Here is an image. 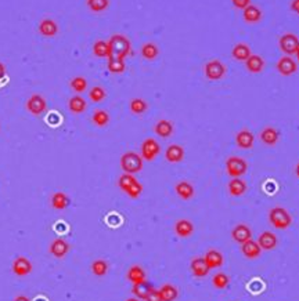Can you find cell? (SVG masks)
Segmentation results:
<instances>
[{"label": "cell", "mask_w": 299, "mask_h": 301, "mask_svg": "<svg viewBox=\"0 0 299 301\" xmlns=\"http://www.w3.org/2000/svg\"><path fill=\"white\" fill-rule=\"evenodd\" d=\"M47 102L46 100L40 96V94H33L29 97V100L27 101V109H28L32 115L39 116L42 115L43 112L46 111Z\"/></svg>", "instance_id": "9"}, {"label": "cell", "mask_w": 299, "mask_h": 301, "mask_svg": "<svg viewBox=\"0 0 299 301\" xmlns=\"http://www.w3.org/2000/svg\"><path fill=\"white\" fill-rule=\"evenodd\" d=\"M126 301H140L139 298H136V297H132V298H127Z\"/></svg>", "instance_id": "50"}, {"label": "cell", "mask_w": 299, "mask_h": 301, "mask_svg": "<svg viewBox=\"0 0 299 301\" xmlns=\"http://www.w3.org/2000/svg\"><path fill=\"white\" fill-rule=\"evenodd\" d=\"M11 269L13 272L17 275V276H27L29 273L32 272V264L27 257H23L19 256L13 261V265H11Z\"/></svg>", "instance_id": "11"}, {"label": "cell", "mask_w": 299, "mask_h": 301, "mask_svg": "<svg viewBox=\"0 0 299 301\" xmlns=\"http://www.w3.org/2000/svg\"><path fill=\"white\" fill-rule=\"evenodd\" d=\"M231 235H233L234 241L239 242L241 245L245 243L247 241H249V239H252V231L245 224H239L237 227H234Z\"/></svg>", "instance_id": "14"}, {"label": "cell", "mask_w": 299, "mask_h": 301, "mask_svg": "<svg viewBox=\"0 0 299 301\" xmlns=\"http://www.w3.org/2000/svg\"><path fill=\"white\" fill-rule=\"evenodd\" d=\"M127 279H129L133 285H137V283H141L144 282V281H147V279H145L144 269L141 268L140 265H133V267H131V269L127 271Z\"/></svg>", "instance_id": "29"}, {"label": "cell", "mask_w": 299, "mask_h": 301, "mask_svg": "<svg viewBox=\"0 0 299 301\" xmlns=\"http://www.w3.org/2000/svg\"><path fill=\"white\" fill-rule=\"evenodd\" d=\"M153 289H154L153 283H150L148 281H144V282L133 285V287H132V293L135 294L136 298H139V300H145V297L148 296L150 292H151Z\"/></svg>", "instance_id": "22"}, {"label": "cell", "mask_w": 299, "mask_h": 301, "mask_svg": "<svg viewBox=\"0 0 299 301\" xmlns=\"http://www.w3.org/2000/svg\"><path fill=\"white\" fill-rule=\"evenodd\" d=\"M159 152H161V147L154 138H147L141 144V158L144 160H148V162L154 160Z\"/></svg>", "instance_id": "8"}, {"label": "cell", "mask_w": 299, "mask_h": 301, "mask_svg": "<svg viewBox=\"0 0 299 301\" xmlns=\"http://www.w3.org/2000/svg\"><path fill=\"white\" fill-rule=\"evenodd\" d=\"M253 141H255V137H253V134L249 130H241L236 135V144L243 149L252 148Z\"/></svg>", "instance_id": "18"}, {"label": "cell", "mask_w": 299, "mask_h": 301, "mask_svg": "<svg viewBox=\"0 0 299 301\" xmlns=\"http://www.w3.org/2000/svg\"><path fill=\"white\" fill-rule=\"evenodd\" d=\"M92 272L96 276H104L108 272L107 261H104V260H96V261H93V264H92Z\"/></svg>", "instance_id": "40"}, {"label": "cell", "mask_w": 299, "mask_h": 301, "mask_svg": "<svg viewBox=\"0 0 299 301\" xmlns=\"http://www.w3.org/2000/svg\"><path fill=\"white\" fill-rule=\"evenodd\" d=\"M144 301H164L162 300V297H161V293H159V290H157V289H153L151 292H150V294L147 297H145Z\"/></svg>", "instance_id": "44"}, {"label": "cell", "mask_w": 299, "mask_h": 301, "mask_svg": "<svg viewBox=\"0 0 299 301\" xmlns=\"http://www.w3.org/2000/svg\"><path fill=\"white\" fill-rule=\"evenodd\" d=\"M155 134L159 135V137H162V138H168L170 135L173 134V125L172 122L166 121V119H162V121H159L154 127Z\"/></svg>", "instance_id": "27"}, {"label": "cell", "mask_w": 299, "mask_h": 301, "mask_svg": "<svg viewBox=\"0 0 299 301\" xmlns=\"http://www.w3.org/2000/svg\"><path fill=\"white\" fill-rule=\"evenodd\" d=\"M108 71L111 74H122L126 65H125V61L123 60H118V58H108Z\"/></svg>", "instance_id": "37"}, {"label": "cell", "mask_w": 299, "mask_h": 301, "mask_svg": "<svg viewBox=\"0 0 299 301\" xmlns=\"http://www.w3.org/2000/svg\"><path fill=\"white\" fill-rule=\"evenodd\" d=\"M147 102L144 100H141V98H133L131 101V111L136 115H141V113H144L147 111Z\"/></svg>", "instance_id": "39"}, {"label": "cell", "mask_w": 299, "mask_h": 301, "mask_svg": "<svg viewBox=\"0 0 299 301\" xmlns=\"http://www.w3.org/2000/svg\"><path fill=\"white\" fill-rule=\"evenodd\" d=\"M13 301H31L29 300V297H27V296H23V294H21V296H17L14 298V300Z\"/></svg>", "instance_id": "48"}, {"label": "cell", "mask_w": 299, "mask_h": 301, "mask_svg": "<svg viewBox=\"0 0 299 301\" xmlns=\"http://www.w3.org/2000/svg\"><path fill=\"white\" fill-rule=\"evenodd\" d=\"M290 9L294 11L295 14H299V0H292L290 3Z\"/></svg>", "instance_id": "46"}, {"label": "cell", "mask_w": 299, "mask_h": 301, "mask_svg": "<svg viewBox=\"0 0 299 301\" xmlns=\"http://www.w3.org/2000/svg\"><path fill=\"white\" fill-rule=\"evenodd\" d=\"M251 49H249V46L248 44H245V43H237L236 46L233 47V50H231V56H233L234 60L237 61H245L251 57Z\"/></svg>", "instance_id": "23"}, {"label": "cell", "mask_w": 299, "mask_h": 301, "mask_svg": "<svg viewBox=\"0 0 299 301\" xmlns=\"http://www.w3.org/2000/svg\"><path fill=\"white\" fill-rule=\"evenodd\" d=\"M39 32L45 37H53L58 33V25L54 19L45 18L39 24Z\"/></svg>", "instance_id": "15"}, {"label": "cell", "mask_w": 299, "mask_h": 301, "mask_svg": "<svg viewBox=\"0 0 299 301\" xmlns=\"http://www.w3.org/2000/svg\"><path fill=\"white\" fill-rule=\"evenodd\" d=\"M143 160L141 155L136 152H126L122 155L121 158V167L122 170L127 174H136L141 172L143 169Z\"/></svg>", "instance_id": "3"}, {"label": "cell", "mask_w": 299, "mask_h": 301, "mask_svg": "<svg viewBox=\"0 0 299 301\" xmlns=\"http://www.w3.org/2000/svg\"><path fill=\"white\" fill-rule=\"evenodd\" d=\"M118 186H119V188H121L127 196H131L133 199L139 198L141 195V192H143V186L137 181V178H136L133 174H127V173H125V174H122V176L119 177Z\"/></svg>", "instance_id": "2"}, {"label": "cell", "mask_w": 299, "mask_h": 301, "mask_svg": "<svg viewBox=\"0 0 299 301\" xmlns=\"http://www.w3.org/2000/svg\"><path fill=\"white\" fill-rule=\"evenodd\" d=\"M52 206L57 210H64L70 206V198L64 192H56L52 196Z\"/></svg>", "instance_id": "32"}, {"label": "cell", "mask_w": 299, "mask_h": 301, "mask_svg": "<svg viewBox=\"0 0 299 301\" xmlns=\"http://www.w3.org/2000/svg\"><path fill=\"white\" fill-rule=\"evenodd\" d=\"M158 54L159 49L157 47L155 43H145L144 46L141 47V56H143V58H145V60H155V58L158 57Z\"/></svg>", "instance_id": "34"}, {"label": "cell", "mask_w": 299, "mask_h": 301, "mask_svg": "<svg viewBox=\"0 0 299 301\" xmlns=\"http://www.w3.org/2000/svg\"><path fill=\"white\" fill-rule=\"evenodd\" d=\"M277 71L280 72L283 76H291L292 74H295L298 71V64L296 61L290 56L281 57L280 60L277 61Z\"/></svg>", "instance_id": "10"}, {"label": "cell", "mask_w": 299, "mask_h": 301, "mask_svg": "<svg viewBox=\"0 0 299 301\" xmlns=\"http://www.w3.org/2000/svg\"><path fill=\"white\" fill-rule=\"evenodd\" d=\"M258 243L263 250H271L277 246V237L273 232H263L258 239Z\"/></svg>", "instance_id": "24"}, {"label": "cell", "mask_w": 299, "mask_h": 301, "mask_svg": "<svg viewBox=\"0 0 299 301\" xmlns=\"http://www.w3.org/2000/svg\"><path fill=\"white\" fill-rule=\"evenodd\" d=\"M295 56H296V60H298V62H299V49H298V51H296V54H295Z\"/></svg>", "instance_id": "51"}, {"label": "cell", "mask_w": 299, "mask_h": 301, "mask_svg": "<svg viewBox=\"0 0 299 301\" xmlns=\"http://www.w3.org/2000/svg\"><path fill=\"white\" fill-rule=\"evenodd\" d=\"M204 74H205L206 79L219 80L226 75V66L219 60L208 61L204 66Z\"/></svg>", "instance_id": "7"}, {"label": "cell", "mask_w": 299, "mask_h": 301, "mask_svg": "<svg viewBox=\"0 0 299 301\" xmlns=\"http://www.w3.org/2000/svg\"><path fill=\"white\" fill-rule=\"evenodd\" d=\"M279 46L285 56H295L299 49V39L294 33H284L279 39Z\"/></svg>", "instance_id": "6"}, {"label": "cell", "mask_w": 299, "mask_h": 301, "mask_svg": "<svg viewBox=\"0 0 299 301\" xmlns=\"http://www.w3.org/2000/svg\"><path fill=\"white\" fill-rule=\"evenodd\" d=\"M110 44V57L108 58H118V60H123L126 58L132 51L131 40L123 35H114L111 39L108 40Z\"/></svg>", "instance_id": "1"}, {"label": "cell", "mask_w": 299, "mask_h": 301, "mask_svg": "<svg viewBox=\"0 0 299 301\" xmlns=\"http://www.w3.org/2000/svg\"><path fill=\"white\" fill-rule=\"evenodd\" d=\"M247 191V184L245 181L241 180V178H233V180L229 182V192L230 195L233 196H241Z\"/></svg>", "instance_id": "31"}, {"label": "cell", "mask_w": 299, "mask_h": 301, "mask_svg": "<svg viewBox=\"0 0 299 301\" xmlns=\"http://www.w3.org/2000/svg\"><path fill=\"white\" fill-rule=\"evenodd\" d=\"M175 191L184 200L191 199L193 196H194V187L188 181H180V182H178L176 187H175Z\"/></svg>", "instance_id": "25"}, {"label": "cell", "mask_w": 299, "mask_h": 301, "mask_svg": "<svg viewBox=\"0 0 299 301\" xmlns=\"http://www.w3.org/2000/svg\"><path fill=\"white\" fill-rule=\"evenodd\" d=\"M92 121L96 126L98 127H104V126L108 125V122H110V115H108L107 112L103 111V109H98L93 113V118H92Z\"/></svg>", "instance_id": "38"}, {"label": "cell", "mask_w": 299, "mask_h": 301, "mask_svg": "<svg viewBox=\"0 0 299 301\" xmlns=\"http://www.w3.org/2000/svg\"><path fill=\"white\" fill-rule=\"evenodd\" d=\"M241 251H243L244 256L248 257V259H257V257L261 256L262 247L259 246L258 242L249 239V241H247L245 243H243V246H241Z\"/></svg>", "instance_id": "20"}, {"label": "cell", "mask_w": 299, "mask_h": 301, "mask_svg": "<svg viewBox=\"0 0 299 301\" xmlns=\"http://www.w3.org/2000/svg\"><path fill=\"white\" fill-rule=\"evenodd\" d=\"M175 232L178 234L179 237L182 238L190 237L193 232H194V225H193L191 221L183 218V220H179V221L175 224Z\"/></svg>", "instance_id": "26"}, {"label": "cell", "mask_w": 299, "mask_h": 301, "mask_svg": "<svg viewBox=\"0 0 299 301\" xmlns=\"http://www.w3.org/2000/svg\"><path fill=\"white\" fill-rule=\"evenodd\" d=\"M269 221L277 229H285L291 225L292 218L284 207H273L269 213Z\"/></svg>", "instance_id": "4"}, {"label": "cell", "mask_w": 299, "mask_h": 301, "mask_svg": "<svg viewBox=\"0 0 299 301\" xmlns=\"http://www.w3.org/2000/svg\"><path fill=\"white\" fill-rule=\"evenodd\" d=\"M6 76V66L3 62H0V79H3Z\"/></svg>", "instance_id": "47"}, {"label": "cell", "mask_w": 299, "mask_h": 301, "mask_svg": "<svg viewBox=\"0 0 299 301\" xmlns=\"http://www.w3.org/2000/svg\"><path fill=\"white\" fill-rule=\"evenodd\" d=\"M86 107H88L86 100L83 97H80V96H74L68 101V108H70V111L72 113H82V112H84Z\"/></svg>", "instance_id": "30"}, {"label": "cell", "mask_w": 299, "mask_h": 301, "mask_svg": "<svg viewBox=\"0 0 299 301\" xmlns=\"http://www.w3.org/2000/svg\"><path fill=\"white\" fill-rule=\"evenodd\" d=\"M165 158L170 163L182 162L183 158H184V149L178 144H172L165 151Z\"/></svg>", "instance_id": "16"}, {"label": "cell", "mask_w": 299, "mask_h": 301, "mask_svg": "<svg viewBox=\"0 0 299 301\" xmlns=\"http://www.w3.org/2000/svg\"><path fill=\"white\" fill-rule=\"evenodd\" d=\"M93 53H94V56L98 57V58H108V57H110V53H111L108 42L97 40V42L94 43Z\"/></svg>", "instance_id": "35"}, {"label": "cell", "mask_w": 299, "mask_h": 301, "mask_svg": "<svg viewBox=\"0 0 299 301\" xmlns=\"http://www.w3.org/2000/svg\"><path fill=\"white\" fill-rule=\"evenodd\" d=\"M86 6L93 13H101L110 7V0H86Z\"/></svg>", "instance_id": "36"}, {"label": "cell", "mask_w": 299, "mask_h": 301, "mask_svg": "<svg viewBox=\"0 0 299 301\" xmlns=\"http://www.w3.org/2000/svg\"><path fill=\"white\" fill-rule=\"evenodd\" d=\"M159 293H161V297L164 301H175L179 296V290L173 285H164V286L159 289Z\"/></svg>", "instance_id": "33"}, {"label": "cell", "mask_w": 299, "mask_h": 301, "mask_svg": "<svg viewBox=\"0 0 299 301\" xmlns=\"http://www.w3.org/2000/svg\"><path fill=\"white\" fill-rule=\"evenodd\" d=\"M262 10L258 6L249 5L247 9L243 10V18L248 24H257L262 19Z\"/></svg>", "instance_id": "19"}, {"label": "cell", "mask_w": 299, "mask_h": 301, "mask_svg": "<svg viewBox=\"0 0 299 301\" xmlns=\"http://www.w3.org/2000/svg\"><path fill=\"white\" fill-rule=\"evenodd\" d=\"M279 137H280V134H279V131L274 127H266L261 133L262 143L266 144V145H276L277 141H279Z\"/></svg>", "instance_id": "28"}, {"label": "cell", "mask_w": 299, "mask_h": 301, "mask_svg": "<svg viewBox=\"0 0 299 301\" xmlns=\"http://www.w3.org/2000/svg\"><path fill=\"white\" fill-rule=\"evenodd\" d=\"M248 170L247 162L240 156H230L226 160V172L231 178H239L244 176Z\"/></svg>", "instance_id": "5"}, {"label": "cell", "mask_w": 299, "mask_h": 301, "mask_svg": "<svg viewBox=\"0 0 299 301\" xmlns=\"http://www.w3.org/2000/svg\"><path fill=\"white\" fill-rule=\"evenodd\" d=\"M89 98L93 102H101L105 98V90L100 86H96L89 91Z\"/></svg>", "instance_id": "42"}, {"label": "cell", "mask_w": 299, "mask_h": 301, "mask_svg": "<svg viewBox=\"0 0 299 301\" xmlns=\"http://www.w3.org/2000/svg\"><path fill=\"white\" fill-rule=\"evenodd\" d=\"M212 283L218 289H224V287H227V285H229V276L223 272L216 273L213 279H212Z\"/></svg>", "instance_id": "43"}, {"label": "cell", "mask_w": 299, "mask_h": 301, "mask_svg": "<svg viewBox=\"0 0 299 301\" xmlns=\"http://www.w3.org/2000/svg\"><path fill=\"white\" fill-rule=\"evenodd\" d=\"M231 3H233V6L236 9L244 10L251 5V0H231Z\"/></svg>", "instance_id": "45"}, {"label": "cell", "mask_w": 299, "mask_h": 301, "mask_svg": "<svg viewBox=\"0 0 299 301\" xmlns=\"http://www.w3.org/2000/svg\"><path fill=\"white\" fill-rule=\"evenodd\" d=\"M245 68L251 74H261L265 68V60L259 54H251V57L245 61Z\"/></svg>", "instance_id": "17"}, {"label": "cell", "mask_w": 299, "mask_h": 301, "mask_svg": "<svg viewBox=\"0 0 299 301\" xmlns=\"http://www.w3.org/2000/svg\"><path fill=\"white\" fill-rule=\"evenodd\" d=\"M295 174H296V177L299 178V163L296 165V167H295Z\"/></svg>", "instance_id": "49"}, {"label": "cell", "mask_w": 299, "mask_h": 301, "mask_svg": "<svg viewBox=\"0 0 299 301\" xmlns=\"http://www.w3.org/2000/svg\"><path fill=\"white\" fill-rule=\"evenodd\" d=\"M204 260H205L206 265L209 267V269L219 268L220 265L223 264V256H222L220 251L215 250V249L206 251V254L204 256Z\"/></svg>", "instance_id": "21"}, {"label": "cell", "mask_w": 299, "mask_h": 301, "mask_svg": "<svg viewBox=\"0 0 299 301\" xmlns=\"http://www.w3.org/2000/svg\"><path fill=\"white\" fill-rule=\"evenodd\" d=\"M190 269H191L193 275L197 276V278H204L210 271L209 267L206 265L204 257H196V259L193 260L191 263H190Z\"/></svg>", "instance_id": "12"}, {"label": "cell", "mask_w": 299, "mask_h": 301, "mask_svg": "<svg viewBox=\"0 0 299 301\" xmlns=\"http://www.w3.org/2000/svg\"><path fill=\"white\" fill-rule=\"evenodd\" d=\"M68 251H70V243L64 239H54L52 242V245H50V253H52L54 257L57 259H62V257H66L68 254Z\"/></svg>", "instance_id": "13"}, {"label": "cell", "mask_w": 299, "mask_h": 301, "mask_svg": "<svg viewBox=\"0 0 299 301\" xmlns=\"http://www.w3.org/2000/svg\"><path fill=\"white\" fill-rule=\"evenodd\" d=\"M71 87L74 88L76 93H83L88 88V80L84 79L83 76H76L71 80Z\"/></svg>", "instance_id": "41"}]
</instances>
